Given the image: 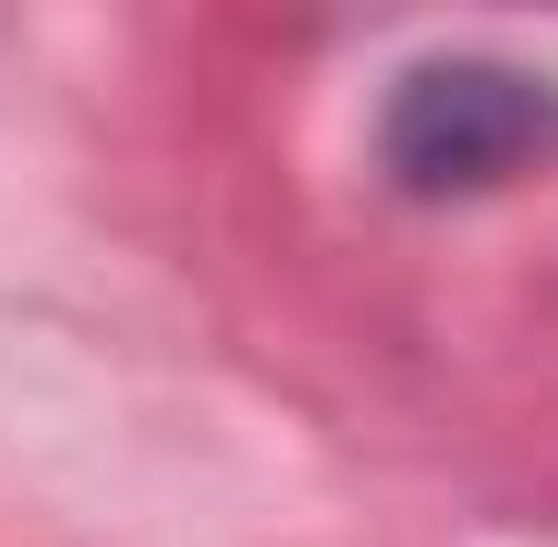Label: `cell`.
<instances>
[{
    "mask_svg": "<svg viewBox=\"0 0 558 547\" xmlns=\"http://www.w3.org/2000/svg\"><path fill=\"white\" fill-rule=\"evenodd\" d=\"M548 130V97L505 65H429L387 119V150L409 183H484L505 161H526Z\"/></svg>",
    "mask_w": 558,
    "mask_h": 547,
    "instance_id": "cell-1",
    "label": "cell"
}]
</instances>
